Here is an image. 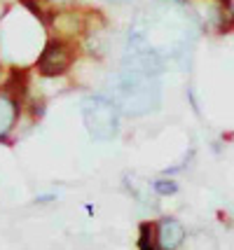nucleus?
Returning <instances> with one entry per match:
<instances>
[{
    "label": "nucleus",
    "instance_id": "8",
    "mask_svg": "<svg viewBox=\"0 0 234 250\" xmlns=\"http://www.w3.org/2000/svg\"><path fill=\"white\" fill-rule=\"evenodd\" d=\"M49 2H54V5H61V2H68V0H49Z\"/></svg>",
    "mask_w": 234,
    "mask_h": 250
},
{
    "label": "nucleus",
    "instance_id": "2",
    "mask_svg": "<svg viewBox=\"0 0 234 250\" xmlns=\"http://www.w3.org/2000/svg\"><path fill=\"white\" fill-rule=\"evenodd\" d=\"M82 120L94 141H112L120 129V112L117 103L108 98H87L82 103Z\"/></svg>",
    "mask_w": 234,
    "mask_h": 250
},
{
    "label": "nucleus",
    "instance_id": "6",
    "mask_svg": "<svg viewBox=\"0 0 234 250\" xmlns=\"http://www.w3.org/2000/svg\"><path fill=\"white\" fill-rule=\"evenodd\" d=\"M138 246H141V250H157L155 243H152V227H150V225H143V227H141Z\"/></svg>",
    "mask_w": 234,
    "mask_h": 250
},
{
    "label": "nucleus",
    "instance_id": "1",
    "mask_svg": "<svg viewBox=\"0 0 234 250\" xmlns=\"http://www.w3.org/2000/svg\"><path fill=\"white\" fill-rule=\"evenodd\" d=\"M162 87L155 73H148L141 68H127L117 84H115V103L127 115H148L159 105Z\"/></svg>",
    "mask_w": 234,
    "mask_h": 250
},
{
    "label": "nucleus",
    "instance_id": "7",
    "mask_svg": "<svg viewBox=\"0 0 234 250\" xmlns=\"http://www.w3.org/2000/svg\"><path fill=\"white\" fill-rule=\"evenodd\" d=\"M152 187L157 189V194H176L178 192V185L173 180H157Z\"/></svg>",
    "mask_w": 234,
    "mask_h": 250
},
{
    "label": "nucleus",
    "instance_id": "3",
    "mask_svg": "<svg viewBox=\"0 0 234 250\" xmlns=\"http://www.w3.org/2000/svg\"><path fill=\"white\" fill-rule=\"evenodd\" d=\"M70 61H73V49L68 44L59 42V40H52V42L45 44V49L38 56V68H40L43 75L54 77L66 73Z\"/></svg>",
    "mask_w": 234,
    "mask_h": 250
},
{
    "label": "nucleus",
    "instance_id": "5",
    "mask_svg": "<svg viewBox=\"0 0 234 250\" xmlns=\"http://www.w3.org/2000/svg\"><path fill=\"white\" fill-rule=\"evenodd\" d=\"M17 122V103L7 94H0V138H5Z\"/></svg>",
    "mask_w": 234,
    "mask_h": 250
},
{
    "label": "nucleus",
    "instance_id": "4",
    "mask_svg": "<svg viewBox=\"0 0 234 250\" xmlns=\"http://www.w3.org/2000/svg\"><path fill=\"white\" fill-rule=\"evenodd\" d=\"M185 239V229L178 220H162L157 225V246L159 250H176Z\"/></svg>",
    "mask_w": 234,
    "mask_h": 250
},
{
    "label": "nucleus",
    "instance_id": "9",
    "mask_svg": "<svg viewBox=\"0 0 234 250\" xmlns=\"http://www.w3.org/2000/svg\"><path fill=\"white\" fill-rule=\"evenodd\" d=\"M110 2H120L122 5V2H131V0H110Z\"/></svg>",
    "mask_w": 234,
    "mask_h": 250
}]
</instances>
